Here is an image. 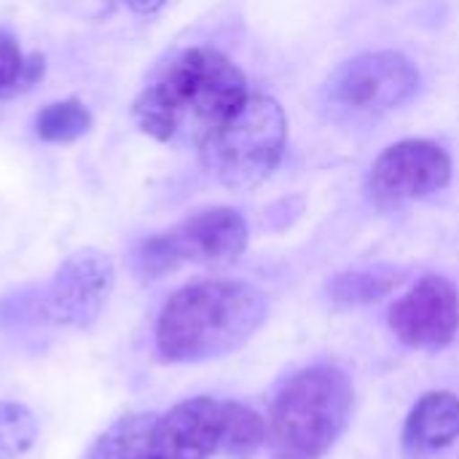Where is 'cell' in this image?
Wrapping results in <instances>:
<instances>
[{
  "label": "cell",
  "instance_id": "6da1fadb",
  "mask_svg": "<svg viewBox=\"0 0 459 459\" xmlns=\"http://www.w3.org/2000/svg\"><path fill=\"white\" fill-rule=\"evenodd\" d=\"M245 73L218 48L180 51L134 100L137 126L159 143L199 145L247 100Z\"/></svg>",
  "mask_w": 459,
  "mask_h": 459
},
{
  "label": "cell",
  "instance_id": "7a4b0ae2",
  "mask_svg": "<svg viewBox=\"0 0 459 459\" xmlns=\"http://www.w3.org/2000/svg\"><path fill=\"white\" fill-rule=\"evenodd\" d=\"M269 315L266 296L242 280H199L175 290L156 320L167 363H207L245 347Z\"/></svg>",
  "mask_w": 459,
  "mask_h": 459
},
{
  "label": "cell",
  "instance_id": "3957f363",
  "mask_svg": "<svg viewBox=\"0 0 459 459\" xmlns=\"http://www.w3.org/2000/svg\"><path fill=\"white\" fill-rule=\"evenodd\" d=\"M352 401V385L336 366H309L290 377L266 420L274 457H325L350 425Z\"/></svg>",
  "mask_w": 459,
  "mask_h": 459
},
{
  "label": "cell",
  "instance_id": "277c9868",
  "mask_svg": "<svg viewBox=\"0 0 459 459\" xmlns=\"http://www.w3.org/2000/svg\"><path fill=\"white\" fill-rule=\"evenodd\" d=\"M288 118L277 100L253 94L231 118L199 145L207 172L231 191L261 186L282 161Z\"/></svg>",
  "mask_w": 459,
  "mask_h": 459
},
{
  "label": "cell",
  "instance_id": "5b68a950",
  "mask_svg": "<svg viewBox=\"0 0 459 459\" xmlns=\"http://www.w3.org/2000/svg\"><path fill=\"white\" fill-rule=\"evenodd\" d=\"M247 247V223L231 207L202 210L183 223L143 239L132 266L145 282L159 280L186 264H231Z\"/></svg>",
  "mask_w": 459,
  "mask_h": 459
},
{
  "label": "cell",
  "instance_id": "8992f818",
  "mask_svg": "<svg viewBox=\"0 0 459 459\" xmlns=\"http://www.w3.org/2000/svg\"><path fill=\"white\" fill-rule=\"evenodd\" d=\"M420 89V70L398 51H366L342 62L328 83L325 100L333 110L352 118L390 113L409 102Z\"/></svg>",
  "mask_w": 459,
  "mask_h": 459
},
{
  "label": "cell",
  "instance_id": "52a82bcc",
  "mask_svg": "<svg viewBox=\"0 0 459 459\" xmlns=\"http://www.w3.org/2000/svg\"><path fill=\"white\" fill-rule=\"evenodd\" d=\"M116 288V266L108 253L83 247L62 261L40 293L43 317L59 328H91Z\"/></svg>",
  "mask_w": 459,
  "mask_h": 459
},
{
  "label": "cell",
  "instance_id": "ba28073f",
  "mask_svg": "<svg viewBox=\"0 0 459 459\" xmlns=\"http://www.w3.org/2000/svg\"><path fill=\"white\" fill-rule=\"evenodd\" d=\"M452 183V156L433 140H401L379 153L368 194L379 207H398L444 191Z\"/></svg>",
  "mask_w": 459,
  "mask_h": 459
},
{
  "label": "cell",
  "instance_id": "9c48e42d",
  "mask_svg": "<svg viewBox=\"0 0 459 459\" xmlns=\"http://www.w3.org/2000/svg\"><path fill=\"white\" fill-rule=\"evenodd\" d=\"M390 331L411 350H444L459 333V290L441 274H425L387 315Z\"/></svg>",
  "mask_w": 459,
  "mask_h": 459
},
{
  "label": "cell",
  "instance_id": "30bf717a",
  "mask_svg": "<svg viewBox=\"0 0 459 459\" xmlns=\"http://www.w3.org/2000/svg\"><path fill=\"white\" fill-rule=\"evenodd\" d=\"M459 438V395L449 390L425 393L406 417L403 452L409 457H430L449 449Z\"/></svg>",
  "mask_w": 459,
  "mask_h": 459
},
{
  "label": "cell",
  "instance_id": "8fae6325",
  "mask_svg": "<svg viewBox=\"0 0 459 459\" xmlns=\"http://www.w3.org/2000/svg\"><path fill=\"white\" fill-rule=\"evenodd\" d=\"M86 459H159V414L116 420L89 449Z\"/></svg>",
  "mask_w": 459,
  "mask_h": 459
},
{
  "label": "cell",
  "instance_id": "7c38bea8",
  "mask_svg": "<svg viewBox=\"0 0 459 459\" xmlns=\"http://www.w3.org/2000/svg\"><path fill=\"white\" fill-rule=\"evenodd\" d=\"M403 282V274L387 266L377 269H355V272H342L331 280L328 290L336 304L342 307H363V304H377L385 296H390L398 285Z\"/></svg>",
  "mask_w": 459,
  "mask_h": 459
},
{
  "label": "cell",
  "instance_id": "4fadbf2b",
  "mask_svg": "<svg viewBox=\"0 0 459 459\" xmlns=\"http://www.w3.org/2000/svg\"><path fill=\"white\" fill-rule=\"evenodd\" d=\"M91 129V113L81 100H59L48 102L35 116V134L43 143L67 145L83 137Z\"/></svg>",
  "mask_w": 459,
  "mask_h": 459
},
{
  "label": "cell",
  "instance_id": "5bb4252c",
  "mask_svg": "<svg viewBox=\"0 0 459 459\" xmlns=\"http://www.w3.org/2000/svg\"><path fill=\"white\" fill-rule=\"evenodd\" d=\"M46 73V56L30 54L24 56L11 30L0 27V97H11L35 86Z\"/></svg>",
  "mask_w": 459,
  "mask_h": 459
},
{
  "label": "cell",
  "instance_id": "9a60e30c",
  "mask_svg": "<svg viewBox=\"0 0 459 459\" xmlns=\"http://www.w3.org/2000/svg\"><path fill=\"white\" fill-rule=\"evenodd\" d=\"M35 414L13 401H0V459L24 457L38 441Z\"/></svg>",
  "mask_w": 459,
  "mask_h": 459
},
{
  "label": "cell",
  "instance_id": "2e32d148",
  "mask_svg": "<svg viewBox=\"0 0 459 459\" xmlns=\"http://www.w3.org/2000/svg\"><path fill=\"white\" fill-rule=\"evenodd\" d=\"M134 13H156L167 0H124Z\"/></svg>",
  "mask_w": 459,
  "mask_h": 459
}]
</instances>
